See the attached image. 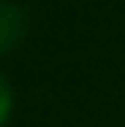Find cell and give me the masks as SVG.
Returning a JSON list of instances; mask_svg holds the SVG:
<instances>
[{
	"label": "cell",
	"mask_w": 125,
	"mask_h": 127,
	"mask_svg": "<svg viewBox=\"0 0 125 127\" xmlns=\"http://www.w3.org/2000/svg\"><path fill=\"white\" fill-rule=\"evenodd\" d=\"M8 108H11V89H8V84H5V78L0 76V125L5 122Z\"/></svg>",
	"instance_id": "cell-2"
},
{
	"label": "cell",
	"mask_w": 125,
	"mask_h": 127,
	"mask_svg": "<svg viewBox=\"0 0 125 127\" xmlns=\"http://www.w3.org/2000/svg\"><path fill=\"white\" fill-rule=\"evenodd\" d=\"M22 30V14L14 3H0V51L11 46Z\"/></svg>",
	"instance_id": "cell-1"
}]
</instances>
